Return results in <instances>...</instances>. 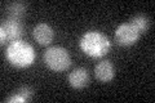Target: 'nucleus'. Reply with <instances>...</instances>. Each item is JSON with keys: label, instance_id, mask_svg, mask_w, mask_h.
I'll use <instances>...</instances> for the list:
<instances>
[{"label": "nucleus", "instance_id": "nucleus-7", "mask_svg": "<svg viewBox=\"0 0 155 103\" xmlns=\"http://www.w3.org/2000/svg\"><path fill=\"white\" fill-rule=\"evenodd\" d=\"M34 39L40 44V45H48L51 44L54 37V31L47 23H38L34 27Z\"/></svg>", "mask_w": 155, "mask_h": 103}, {"label": "nucleus", "instance_id": "nucleus-8", "mask_svg": "<svg viewBox=\"0 0 155 103\" xmlns=\"http://www.w3.org/2000/svg\"><path fill=\"white\" fill-rule=\"evenodd\" d=\"M89 82V73L83 67H78L72 70L69 75V84L75 89L85 88Z\"/></svg>", "mask_w": 155, "mask_h": 103}, {"label": "nucleus", "instance_id": "nucleus-10", "mask_svg": "<svg viewBox=\"0 0 155 103\" xmlns=\"http://www.w3.org/2000/svg\"><path fill=\"white\" fill-rule=\"evenodd\" d=\"M25 11H26V4L23 2H16L9 7V13H11L12 18H16V19H18L19 16L23 14Z\"/></svg>", "mask_w": 155, "mask_h": 103}, {"label": "nucleus", "instance_id": "nucleus-5", "mask_svg": "<svg viewBox=\"0 0 155 103\" xmlns=\"http://www.w3.org/2000/svg\"><path fill=\"white\" fill-rule=\"evenodd\" d=\"M140 32L130 22H124L119 24L115 30V40L119 45L130 47L138 40Z\"/></svg>", "mask_w": 155, "mask_h": 103}, {"label": "nucleus", "instance_id": "nucleus-1", "mask_svg": "<svg viewBox=\"0 0 155 103\" xmlns=\"http://www.w3.org/2000/svg\"><path fill=\"white\" fill-rule=\"evenodd\" d=\"M79 48L87 56L92 58H101L109 53L111 49V41L104 32L91 30L81 35Z\"/></svg>", "mask_w": 155, "mask_h": 103}, {"label": "nucleus", "instance_id": "nucleus-11", "mask_svg": "<svg viewBox=\"0 0 155 103\" xmlns=\"http://www.w3.org/2000/svg\"><path fill=\"white\" fill-rule=\"evenodd\" d=\"M17 93L19 95H22L23 98H25L26 102H30L32 99V97H34V90L31 89L30 86H21L17 90Z\"/></svg>", "mask_w": 155, "mask_h": 103}, {"label": "nucleus", "instance_id": "nucleus-12", "mask_svg": "<svg viewBox=\"0 0 155 103\" xmlns=\"http://www.w3.org/2000/svg\"><path fill=\"white\" fill-rule=\"evenodd\" d=\"M7 102H9V103H13V102H26L25 101V98H23L22 95H19L18 93H14L13 95H11L7 99Z\"/></svg>", "mask_w": 155, "mask_h": 103}, {"label": "nucleus", "instance_id": "nucleus-3", "mask_svg": "<svg viewBox=\"0 0 155 103\" xmlns=\"http://www.w3.org/2000/svg\"><path fill=\"white\" fill-rule=\"evenodd\" d=\"M44 63L48 68L56 72L67 70L71 65V56L67 49L62 47H51L44 52Z\"/></svg>", "mask_w": 155, "mask_h": 103}, {"label": "nucleus", "instance_id": "nucleus-2", "mask_svg": "<svg viewBox=\"0 0 155 103\" xmlns=\"http://www.w3.org/2000/svg\"><path fill=\"white\" fill-rule=\"evenodd\" d=\"M5 58L12 66L25 68L31 66L35 61V50L31 44L23 40H17L9 43L5 52Z\"/></svg>", "mask_w": 155, "mask_h": 103}, {"label": "nucleus", "instance_id": "nucleus-6", "mask_svg": "<svg viewBox=\"0 0 155 103\" xmlns=\"http://www.w3.org/2000/svg\"><path fill=\"white\" fill-rule=\"evenodd\" d=\"M94 75L100 81L102 82H109L114 79L115 75V67L111 61H101L96 65L94 67Z\"/></svg>", "mask_w": 155, "mask_h": 103}, {"label": "nucleus", "instance_id": "nucleus-9", "mask_svg": "<svg viewBox=\"0 0 155 103\" xmlns=\"http://www.w3.org/2000/svg\"><path fill=\"white\" fill-rule=\"evenodd\" d=\"M130 23L136 27V30L140 32V35L147 31L149 24H150L149 18L146 16H143V14H137V16H134L132 19H130Z\"/></svg>", "mask_w": 155, "mask_h": 103}, {"label": "nucleus", "instance_id": "nucleus-4", "mask_svg": "<svg viewBox=\"0 0 155 103\" xmlns=\"http://www.w3.org/2000/svg\"><path fill=\"white\" fill-rule=\"evenodd\" d=\"M23 34V27L21 22L16 18H9L4 21L0 27V37H2V44L5 41L13 43L17 40H21V36Z\"/></svg>", "mask_w": 155, "mask_h": 103}]
</instances>
